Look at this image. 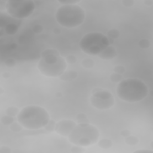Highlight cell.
Wrapping results in <instances>:
<instances>
[{"label": "cell", "mask_w": 153, "mask_h": 153, "mask_svg": "<svg viewBox=\"0 0 153 153\" xmlns=\"http://www.w3.org/2000/svg\"><path fill=\"white\" fill-rule=\"evenodd\" d=\"M110 46L107 36L100 32L87 34L80 41V47L86 54L98 56Z\"/></svg>", "instance_id": "obj_6"}, {"label": "cell", "mask_w": 153, "mask_h": 153, "mask_svg": "<svg viewBox=\"0 0 153 153\" xmlns=\"http://www.w3.org/2000/svg\"><path fill=\"white\" fill-rule=\"evenodd\" d=\"M139 44V46L141 49H148L150 47L151 42L150 40H148L147 39L143 38L139 41V44Z\"/></svg>", "instance_id": "obj_24"}, {"label": "cell", "mask_w": 153, "mask_h": 153, "mask_svg": "<svg viewBox=\"0 0 153 153\" xmlns=\"http://www.w3.org/2000/svg\"><path fill=\"white\" fill-rule=\"evenodd\" d=\"M2 77L5 79H8L11 77V74L9 72H5L2 74Z\"/></svg>", "instance_id": "obj_36"}, {"label": "cell", "mask_w": 153, "mask_h": 153, "mask_svg": "<svg viewBox=\"0 0 153 153\" xmlns=\"http://www.w3.org/2000/svg\"><path fill=\"white\" fill-rule=\"evenodd\" d=\"M126 69L124 67L123 65H117L114 68V71L115 73H117L119 74H123L124 72H125Z\"/></svg>", "instance_id": "obj_26"}, {"label": "cell", "mask_w": 153, "mask_h": 153, "mask_svg": "<svg viewBox=\"0 0 153 153\" xmlns=\"http://www.w3.org/2000/svg\"><path fill=\"white\" fill-rule=\"evenodd\" d=\"M56 19L61 26L73 28L81 25L85 19V12L79 5H63L58 9Z\"/></svg>", "instance_id": "obj_4"}, {"label": "cell", "mask_w": 153, "mask_h": 153, "mask_svg": "<svg viewBox=\"0 0 153 153\" xmlns=\"http://www.w3.org/2000/svg\"><path fill=\"white\" fill-rule=\"evenodd\" d=\"M76 126L77 123L74 121L62 120L56 123L55 132L62 136L68 137Z\"/></svg>", "instance_id": "obj_9"}, {"label": "cell", "mask_w": 153, "mask_h": 153, "mask_svg": "<svg viewBox=\"0 0 153 153\" xmlns=\"http://www.w3.org/2000/svg\"><path fill=\"white\" fill-rule=\"evenodd\" d=\"M1 122L4 125L10 126L14 122V119L13 117H11V116L6 114L2 117L1 119Z\"/></svg>", "instance_id": "obj_15"}, {"label": "cell", "mask_w": 153, "mask_h": 153, "mask_svg": "<svg viewBox=\"0 0 153 153\" xmlns=\"http://www.w3.org/2000/svg\"><path fill=\"white\" fill-rule=\"evenodd\" d=\"M4 31L8 35H14L18 31V26L16 24H9L5 26Z\"/></svg>", "instance_id": "obj_12"}, {"label": "cell", "mask_w": 153, "mask_h": 153, "mask_svg": "<svg viewBox=\"0 0 153 153\" xmlns=\"http://www.w3.org/2000/svg\"><path fill=\"white\" fill-rule=\"evenodd\" d=\"M95 90L90 98V103L93 107L99 110H106L114 105V98L110 92L100 89Z\"/></svg>", "instance_id": "obj_8"}, {"label": "cell", "mask_w": 153, "mask_h": 153, "mask_svg": "<svg viewBox=\"0 0 153 153\" xmlns=\"http://www.w3.org/2000/svg\"><path fill=\"white\" fill-rule=\"evenodd\" d=\"M99 137L97 127L89 123L77 125L68 136V140L72 144L80 147H89L96 143Z\"/></svg>", "instance_id": "obj_3"}, {"label": "cell", "mask_w": 153, "mask_h": 153, "mask_svg": "<svg viewBox=\"0 0 153 153\" xmlns=\"http://www.w3.org/2000/svg\"><path fill=\"white\" fill-rule=\"evenodd\" d=\"M120 99L130 103L140 102L148 94V87L142 80L127 78L119 83L116 89Z\"/></svg>", "instance_id": "obj_1"}, {"label": "cell", "mask_w": 153, "mask_h": 153, "mask_svg": "<svg viewBox=\"0 0 153 153\" xmlns=\"http://www.w3.org/2000/svg\"><path fill=\"white\" fill-rule=\"evenodd\" d=\"M122 4L125 7H130L134 5L135 1L133 0H123Z\"/></svg>", "instance_id": "obj_31"}, {"label": "cell", "mask_w": 153, "mask_h": 153, "mask_svg": "<svg viewBox=\"0 0 153 153\" xmlns=\"http://www.w3.org/2000/svg\"><path fill=\"white\" fill-rule=\"evenodd\" d=\"M65 61H66L67 63L74 64L77 62V59L76 56L74 55H68L66 57V59H65Z\"/></svg>", "instance_id": "obj_27"}, {"label": "cell", "mask_w": 153, "mask_h": 153, "mask_svg": "<svg viewBox=\"0 0 153 153\" xmlns=\"http://www.w3.org/2000/svg\"><path fill=\"white\" fill-rule=\"evenodd\" d=\"M63 5H75L80 3V0H67V1H58Z\"/></svg>", "instance_id": "obj_29"}, {"label": "cell", "mask_w": 153, "mask_h": 153, "mask_svg": "<svg viewBox=\"0 0 153 153\" xmlns=\"http://www.w3.org/2000/svg\"><path fill=\"white\" fill-rule=\"evenodd\" d=\"M125 142L127 145H130V146H134L139 143V139L135 136H131L126 137L125 139Z\"/></svg>", "instance_id": "obj_14"}, {"label": "cell", "mask_w": 153, "mask_h": 153, "mask_svg": "<svg viewBox=\"0 0 153 153\" xmlns=\"http://www.w3.org/2000/svg\"><path fill=\"white\" fill-rule=\"evenodd\" d=\"M35 8V3L32 0H9L7 1V12L14 19H22L29 17Z\"/></svg>", "instance_id": "obj_7"}, {"label": "cell", "mask_w": 153, "mask_h": 153, "mask_svg": "<svg viewBox=\"0 0 153 153\" xmlns=\"http://www.w3.org/2000/svg\"><path fill=\"white\" fill-rule=\"evenodd\" d=\"M4 92V89L2 88V87H0V95H2Z\"/></svg>", "instance_id": "obj_40"}, {"label": "cell", "mask_w": 153, "mask_h": 153, "mask_svg": "<svg viewBox=\"0 0 153 153\" xmlns=\"http://www.w3.org/2000/svg\"><path fill=\"white\" fill-rule=\"evenodd\" d=\"M77 121L78 124L80 123H89V120L87 118V115L84 113H80L78 114L77 117Z\"/></svg>", "instance_id": "obj_19"}, {"label": "cell", "mask_w": 153, "mask_h": 153, "mask_svg": "<svg viewBox=\"0 0 153 153\" xmlns=\"http://www.w3.org/2000/svg\"><path fill=\"white\" fill-rule=\"evenodd\" d=\"M50 55H60L59 52L57 50L53 49H46L41 53V57H44Z\"/></svg>", "instance_id": "obj_23"}, {"label": "cell", "mask_w": 153, "mask_h": 153, "mask_svg": "<svg viewBox=\"0 0 153 153\" xmlns=\"http://www.w3.org/2000/svg\"><path fill=\"white\" fill-rule=\"evenodd\" d=\"M131 132L130 131H129L127 129H124L123 130H121L120 132V135L123 136V137H126L127 136H129V135H130Z\"/></svg>", "instance_id": "obj_33"}, {"label": "cell", "mask_w": 153, "mask_h": 153, "mask_svg": "<svg viewBox=\"0 0 153 153\" xmlns=\"http://www.w3.org/2000/svg\"><path fill=\"white\" fill-rule=\"evenodd\" d=\"M61 96H62V93H61V92H58L56 94V97H61Z\"/></svg>", "instance_id": "obj_41"}, {"label": "cell", "mask_w": 153, "mask_h": 153, "mask_svg": "<svg viewBox=\"0 0 153 153\" xmlns=\"http://www.w3.org/2000/svg\"><path fill=\"white\" fill-rule=\"evenodd\" d=\"M98 56L103 60H111L117 56V52L114 47L109 46Z\"/></svg>", "instance_id": "obj_10"}, {"label": "cell", "mask_w": 153, "mask_h": 153, "mask_svg": "<svg viewBox=\"0 0 153 153\" xmlns=\"http://www.w3.org/2000/svg\"><path fill=\"white\" fill-rule=\"evenodd\" d=\"M37 67L44 75L49 77H59L66 70L67 63L60 55H50L41 57Z\"/></svg>", "instance_id": "obj_5"}, {"label": "cell", "mask_w": 153, "mask_h": 153, "mask_svg": "<svg viewBox=\"0 0 153 153\" xmlns=\"http://www.w3.org/2000/svg\"><path fill=\"white\" fill-rule=\"evenodd\" d=\"M56 126V123L55 120H50L49 121V122L47 123V125L44 127L47 131L50 132H52L55 131V128Z\"/></svg>", "instance_id": "obj_18"}, {"label": "cell", "mask_w": 153, "mask_h": 153, "mask_svg": "<svg viewBox=\"0 0 153 153\" xmlns=\"http://www.w3.org/2000/svg\"><path fill=\"white\" fill-rule=\"evenodd\" d=\"M18 121L24 128L38 130L44 127L50 120V115L42 107L30 105L24 108L17 116Z\"/></svg>", "instance_id": "obj_2"}, {"label": "cell", "mask_w": 153, "mask_h": 153, "mask_svg": "<svg viewBox=\"0 0 153 153\" xmlns=\"http://www.w3.org/2000/svg\"><path fill=\"white\" fill-rule=\"evenodd\" d=\"M98 146L103 149L110 148L113 146V142L109 139L100 140L98 142Z\"/></svg>", "instance_id": "obj_13"}, {"label": "cell", "mask_w": 153, "mask_h": 153, "mask_svg": "<svg viewBox=\"0 0 153 153\" xmlns=\"http://www.w3.org/2000/svg\"><path fill=\"white\" fill-rule=\"evenodd\" d=\"M120 31L117 29H111L108 31L107 37H110L113 39L118 38L120 37Z\"/></svg>", "instance_id": "obj_21"}, {"label": "cell", "mask_w": 153, "mask_h": 153, "mask_svg": "<svg viewBox=\"0 0 153 153\" xmlns=\"http://www.w3.org/2000/svg\"><path fill=\"white\" fill-rule=\"evenodd\" d=\"M4 63L8 67H14L16 65V61L13 58H8L5 61Z\"/></svg>", "instance_id": "obj_25"}, {"label": "cell", "mask_w": 153, "mask_h": 153, "mask_svg": "<svg viewBox=\"0 0 153 153\" xmlns=\"http://www.w3.org/2000/svg\"><path fill=\"white\" fill-rule=\"evenodd\" d=\"M82 65L83 68L86 69L92 68L94 67V62L90 58H86L82 61Z\"/></svg>", "instance_id": "obj_17"}, {"label": "cell", "mask_w": 153, "mask_h": 153, "mask_svg": "<svg viewBox=\"0 0 153 153\" xmlns=\"http://www.w3.org/2000/svg\"><path fill=\"white\" fill-rule=\"evenodd\" d=\"M110 79L112 82L120 83V82L122 81L123 76L121 74H119L117 73H115V72H114V73H113L110 75Z\"/></svg>", "instance_id": "obj_22"}, {"label": "cell", "mask_w": 153, "mask_h": 153, "mask_svg": "<svg viewBox=\"0 0 153 153\" xmlns=\"http://www.w3.org/2000/svg\"><path fill=\"white\" fill-rule=\"evenodd\" d=\"M135 153H153V151L149 150H140L134 152Z\"/></svg>", "instance_id": "obj_35"}, {"label": "cell", "mask_w": 153, "mask_h": 153, "mask_svg": "<svg viewBox=\"0 0 153 153\" xmlns=\"http://www.w3.org/2000/svg\"><path fill=\"white\" fill-rule=\"evenodd\" d=\"M11 152L10 148L7 146L0 147V153H10Z\"/></svg>", "instance_id": "obj_32"}, {"label": "cell", "mask_w": 153, "mask_h": 153, "mask_svg": "<svg viewBox=\"0 0 153 153\" xmlns=\"http://www.w3.org/2000/svg\"><path fill=\"white\" fill-rule=\"evenodd\" d=\"M53 33L55 34H60L61 32V30L59 28H55L53 31Z\"/></svg>", "instance_id": "obj_38"}, {"label": "cell", "mask_w": 153, "mask_h": 153, "mask_svg": "<svg viewBox=\"0 0 153 153\" xmlns=\"http://www.w3.org/2000/svg\"><path fill=\"white\" fill-rule=\"evenodd\" d=\"M78 76L77 72L74 70L65 71L59 77V78L63 82H68L75 79Z\"/></svg>", "instance_id": "obj_11"}, {"label": "cell", "mask_w": 153, "mask_h": 153, "mask_svg": "<svg viewBox=\"0 0 153 153\" xmlns=\"http://www.w3.org/2000/svg\"><path fill=\"white\" fill-rule=\"evenodd\" d=\"M23 126L18 122H14L10 125V129L14 132H19L23 129Z\"/></svg>", "instance_id": "obj_20"}, {"label": "cell", "mask_w": 153, "mask_h": 153, "mask_svg": "<svg viewBox=\"0 0 153 153\" xmlns=\"http://www.w3.org/2000/svg\"><path fill=\"white\" fill-rule=\"evenodd\" d=\"M108 39L109 43H110V45L111 46V44H113L114 43V39L111 38H110V37H108Z\"/></svg>", "instance_id": "obj_39"}, {"label": "cell", "mask_w": 153, "mask_h": 153, "mask_svg": "<svg viewBox=\"0 0 153 153\" xmlns=\"http://www.w3.org/2000/svg\"><path fill=\"white\" fill-rule=\"evenodd\" d=\"M144 3L148 6H151L153 4V1L152 0H145L144 1Z\"/></svg>", "instance_id": "obj_37"}, {"label": "cell", "mask_w": 153, "mask_h": 153, "mask_svg": "<svg viewBox=\"0 0 153 153\" xmlns=\"http://www.w3.org/2000/svg\"><path fill=\"white\" fill-rule=\"evenodd\" d=\"M19 112L20 111L19 110V109L17 107L13 106L7 108L5 110V114L13 117H14L18 115Z\"/></svg>", "instance_id": "obj_16"}, {"label": "cell", "mask_w": 153, "mask_h": 153, "mask_svg": "<svg viewBox=\"0 0 153 153\" xmlns=\"http://www.w3.org/2000/svg\"><path fill=\"white\" fill-rule=\"evenodd\" d=\"M6 5H7V1H0V10L1 11L6 10Z\"/></svg>", "instance_id": "obj_34"}, {"label": "cell", "mask_w": 153, "mask_h": 153, "mask_svg": "<svg viewBox=\"0 0 153 153\" xmlns=\"http://www.w3.org/2000/svg\"><path fill=\"white\" fill-rule=\"evenodd\" d=\"M71 151L72 153H83L85 151L84 148L83 147L78 146V145H75V146L72 147L71 149Z\"/></svg>", "instance_id": "obj_28"}, {"label": "cell", "mask_w": 153, "mask_h": 153, "mask_svg": "<svg viewBox=\"0 0 153 153\" xmlns=\"http://www.w3.org/2000/svg\"><path fill=\"white\" fill-rule=\"evenodd\" d=\"M43 27L41 25L37 24L34 26L33 31L36 34H40L43 31Z\"/></svg>", "instance_id": "obj_30"}]
</instances>
